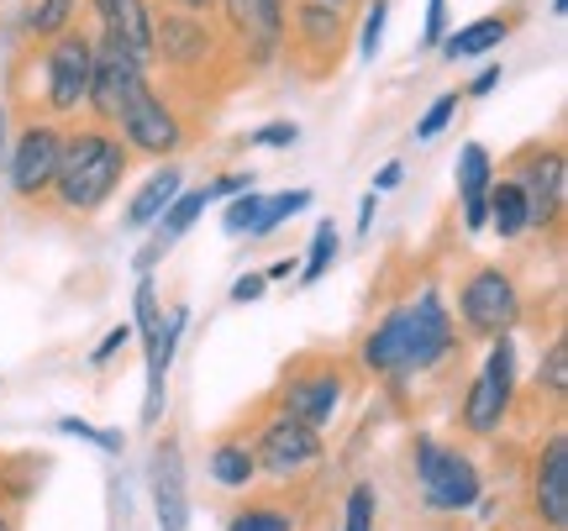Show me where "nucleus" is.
<instances>
[{
	"instance_id": "1",
	"label": "nucleus",
	"mask_w": 568,
	"mask_h": 531,
	"mask_svg": "<svg viewBox=\"0 0 568 531\" xmlns=\"http://www.w3.org/2000/svg\"><path fill=\"white\" fill-rule=\"evenodd\" d=\"M453 348H458V327H453V316L443 306V289L426 285L416 300L395 306L379 327L368 331L364 348H358V364L368 374H426Z\"/></svg>"
},
{
	"instance_id": "2",
	"label": "nucleus",
	"mask_w": 568,
	"mask_h": 531,
	"mask_svg": "<svg viewBox=\"0 0 568 531\" xmlns=\"http://www.w3.org/2000/svg\"><path fill=\"white\" fill-rule=\"evenodd\" d=\"M126 164H132V147L111 132V126L90 122L63 132V153H59V174H53V201L63 216H95L116 184H122Z\"/></svg>"
},
{
	"instance_id": "3",
	"label": "nucleus",
	"mask_w": 568,
	"mask_h": 531,
	"mask_svg": "<svg viewBox=\"0 0 568 531\" xmlns=\"http://www.w3.org/2000/svg\"><path fill=\"white\" fill-rule=\"evenodd\" d=\"M38 69H42V116H74L84 105V90H90V69H95V32H80L69 27L59 38L42 42L38 53Z\"/></svg>"
},
{
	"instance_id": "4",
	"label": "nucleus",
	"mask_w": 568,
	"mask_h": 531,
	"mask_svg": "<svg viewBox=\"0 0 568 531\" xmlns=\"http://www.w3.org/2000/svg\"><path fill=\"white\" fill-rule=\"evenodd\" d=\"M510 400H516V343H510V331H500V337H489V353L458 406V421L468 437H495L506 427Z\"/></svg>"
},
{
	"instance_id": "5",
	"label": "nucleus",
	"mask_w": 568,
	"mask_h": 531,
	"mask_svg": "<svg viewBox=\"0 0 568 531\" xmlns=\"http://www.w3.org/2000/svg\"><path fill=\"white\" fill-rule=\"evenodd\" d=\"M416 484H422V506L437 515H458L479 500V469L458 448L432 437L416 442Z\"/></svg>"
},
{
	"instance_id": "6",
	"label": "nucleus",
	"mask_w": 568,
	"mask_h": 531,
	"mask_svg": "<svg viewBox=\"0 0 568 531\" xmlns=\"http://www.w3.org/2000/svg\"><path fill=\"white\" fill-rule=\"evenodd\" d=\"M295 32H284V48H290V59L301 63L311 80H322L332 74L347 53V21L337 6H326V0H295Z\"/></svg>"
},
{
	"instance_id": "7",
	"label": "nucleus",
	"mask_w": 568,
	"mask_h": 531,
	"mask_svg": "<svg viewBox=\"0 0 568 531\" xmlns=\"http://www.w3.org/2000/svg\"><path fill=\"white\" fill-rule=\"evenodd\" d=\"M458 316L468 337H500L521 321V289L500 264H479L458 289Z\"/></svg>"
},
{
	"instance_id": "8",
	"label": "nucleus",
	"mask_w": 568,
	"mask_h": 531,
	"mask_svg": "<svg viewBox=\"0 0 568 531\" xmlns=\"http://www.w3.org/2000/svg\"><path fill=\"white\" fill-rule=\"evenodd\" d=\"M116 137H122L132 153H148V159H174L184 143H190V126L174 105L163 101L153 84L142 80L132 90V101H126L122 122H116Z\"/></svg>"
},
{
	"instance_id": "9",
	"label": "nucleus",
	"mask_w": 568,
	"mask_h": 531,
	"mask_svg": "<svg viewBox=\"0 0 568 531\" xmlns=\"http://www.w3.org/2000/svg\"><path fill=\"white\" fill-rule=\"evenodd\" d=\"M510 180L521 184V195H527V222L537 226V232H558V226H564V201H568L564 143L516 153V174H510Z\"/></svg>"
},
{
	"instance_id": "10",
	"label": "nucleus",
	"mask_w": 568,
	"mask_h": 531,
	"mask_svg": "<svg viewBox=\"0 0 568 531\" xmlns=\"http://www.w3.org/2000/svg\"><path fill=\"white\" fill-rule=\"evenodd\" d=\"M59 153H63V126L59 122H27L17 132V143L6 153V174H11V190H17L21 201H42V195L53 190Z\"/></svg>"
},
{
	"instance_id": "11",
	"label": "nucleus",
	"mask_w": 568,
	"mask_h": 531,
	"mask_svg": "<svg viewBox=\"0 0 568 531\" xmlns=\"http://www.w3.org/2000/svg\"><path fill=\"white\" fill-rule=\"evenodd\" d=\"M343 364L332 358V364H295L290 374H284L280 385V410L284 416H295V421H305V427H332V416H337V406H343Z\"/></svg>"
},
{
	"instance_id": "12",
	"label": "nucleus",
	"mask_w": 568,
	"mask_h": 531,
	"mask_svg": "<svg viewBox=\"0 0 568 531\" xmlns=\"http://www.w3.org/2000/svg\"><path fill=\"white\" fill-rule=\"evenodd\" d=\"M216 6H222L226 32L237 42V53L253 69H268L284 53V32H290L284 0H216Z\"/></svg>"
},
{
	"instance_id": "13",
	"label": "nucleus",
	"mask_w": 568,
	"mask_h": 531,
	"mask_svg": "<svg viewBox=\"0 0 568 531\" xmlns=\"http://www.w3.org/2000/svg\"><path fill=\"white\" fill-rule=\"evenodd\" d=\"M148 80V63H138L126 48H116V42L95 38V69H90V90H84V105L95 111V122L111 126L116 132V122H122L126 101H132V90Z\"/></svg>"
},
{
	"instance_id": "14",
	"label": "nucleus",
	"mask_w": 568,
	"mask_h": 531,
	"mask_svg": "<svg viewBox=\"0 0 568 531\" xmlns=\"http://www.w3.org/2000/svg\"><path fill=\"white\" fill-rule=\"evenodd\" d=\"M253 448V463H258V473H274V479H295V473L316 469L322 463V431L305 427V421H295V416H274L264 431H258V442H247Z\"/></svg>"
},
{
	"instance_id": "15",
	"label": "nucleus",
	"mask_w": 568,
	"mask_h": 531,
	"mask_svg": "<svg viewBox=\"0 0 568 531\" xmlns=\"http://www.w3.org/2000/svg\"><path fill=\"white\" fill-rule=\"evenodd\" d=\"M211 53H216V32H211L205 11H180V6L153 11V59H163L174 74L205 69Z\"/></svg>"
},
{
	"instance_id": "16",
	"label": "nucleus",
	"mask_w": 568,
	"mask_h": 531,
	"mask_svg": "<svg viewBox=\"0 0 568 531\" xmlns=\"http://www.w3.org/2000/svg\"><path fill=\"white\" fill-rule=\"evenodd\" d=\"M142 353H148V395H142V427H159L163 421V379H169V364L174 353L163 348V306H159V289H153V274L138 279V327Z\"/></svg>"
},
{
	"instance_id": "17",
	"label": "nucleus",
	"mask_w": 568,
	"mask_h": 531,
	"mask_svg": "<svg viewBox=\"0 0 568 531\" xmlns=\"http://www.w3.org/2000/svg\"><path fill=\"white\" fill-rule=\"evenodd\" d=\"M531 511L542 531H568V431L558 427L531 469Z\"/></svg>"
},
{
	"instance_id": "18",
	"label": "nucleus",
	"mask_w": 568,
	"mask_h": 531,
	"mask_svg": "<svg viewBox=\"0 0 568 531\" xmlns=\"http://www.w3.org/2000/svg\"><path fill=\"white\" fill-rule=\"evenodd\" d=\"M90 11L101 21L95 38L126 48L138 63H153V6L148 0H90Z\"/></svg>"
},
{
	"instance_id": "19",
	"label": "nucleus",
	"mask_w": 568,
	"mask_h": 531,
	"mask_svg": "<svg viewBox=\"0 0 568 531\" xmlns=\"http://www.w3.org/2000/svg\"><path fill=\"white\" fill-rule=\"evenodd\" d=\"M153 511H159V531H184L190 527L184 458H180V437H174V431L153 448Z\"/></svg>"
},
{
	"instance_id": "20",
	"label": "nucleus",
	"mask_w": 568,
	"mask_h": 531,
	"mask_svg": "<svg viewBox=\"0 0 568 531\" xmlns=\"http://www.w3.org/2000/svg\"><path fill=\"white\" fill-rule=\"evenodd\" d=\"M495 180V159L485 143H464L458 153V201H464V226L468 232H485V195Z\"/></svg>"
},
{
	"instance_id": "21",
	"label": "nucleus",
	"mask_w": 568,
	"mask_h": 531,
	"mask_svg": "<svg viewBox=\"0 0 568 531\" xmlns=\"http://www.w3.org/2000/svg\"><path fill=\"white\" fill-rule=\"evenodd\" d=\"M510 27H516V11H500V17H479L468 21L464 32H447L437 48H443L447 59H479V53H489V48H500V42L510 38Z\"/></svg>"
},
{
	"instance_id": "22",
	"label": "nucleus",
	"mask_w": 568,
	"mask_h": 531,
	"mask_svg": "<svg viewBox=\"0 0 568 531\" xmlns=\"http://www.w3.org/2000/svg\"><path fill=\"white\" fill-rule=\"evenodd\" d=\"M485 226H495L506 243H516L521 232H531V222H527V195H521V184H516V180H489Z\"/></svg>"
},
{
	"instance_id": "23",
	"label": "nucleus",
	"mask_w": 568,
	"mask_h": 531,
	"mask_svg": "<svg viewBox=\"0 0 568 531\" xmlns=\"http://www.w3.org/2000/svg\"><path fill=\"white\" fill-rule=\"evenodd\" d=\"M180 190H184V174H180V169H174V164L159 169V174H153V180L142 184L138 195H132V205H126L122 226H126V232H142L148 222H159V211H163L169 201H174Z\"/></svg>"
},
{
	"instance_id": "24",
	"label": "nucleus",
	"mask_w": 568,
	"mask_h": 531,
	"mask_svg": "<svg viewBox=\"0 0 568 531\" xmlns=\"http://www.w3.org/2000/svg\"><path fill=\"white\" fill-rule=\"evenodd\" d=\"M211 479H216V484H226V490H247V484L258 479L253 448H247L243 437H226V442H216V452H211Z\"/></svg>"
},
{
	"instance_id": "25",
	"label": "nucleus",
	"mask_w": 568,
	"mask_h": 531,
	"mask_svg": "<svg viewBox=\"0 0 568 531\" xmlns=\"http://www.w3.org/2000/svg\"><path fill=\"white\" fill-rule=\"evenodd\" d=\"M74 17H80V0H32V11H27V21H21V32H27L32 42H48V38H59V32H69Z\"/></svg>"
},
{
	"instance_id": "26",
	"label": "nucleus",
	"mask_w": 568,
	"mask_h": 531,
	"mask_svg": "<svg viewBox=\"0 0 568 531\" xmlns=\"http://www.w3.org/2000/svg\"><path fill=\"white\" fill-rule=\"evenodd\" d=\"M337 253H343V237H337V222L326 216V222H316V232H311V253H305V268H301L305 285L326 279V268L337 264Z\"/></svg>"
},
{
	"instance_id": "27",
	"label": "nucleus",
	"mask_w": 568,
	"mask_h": 531,
	"mask_svg": "<svg viewBox=\"0 0 568 531\" xmlns=\"http://www.w3.org/2000/svg\"><path fill=\"white\" fill-rule=\"evenodd\" d=\"M316 201V195H311V190H284V195H274V201H264V216H258V222H253V232H247V237H268V232H274V226L280 222H290V216H301L305 205Z\"/></svg>"
},
{
	"instance_id": "28",
	"label": "nucleus",
	"mask_w": 568,
	"mask_h": 531,
	"mask_svg": "<svg viewBox=\"0 0 568 531\" xmlns=\"http://www.w3.org/2000/svg\"><path fill=\"white\" fill-rule=\"evenodd\" d=\"M537 389H548L552 400L564 406V389H568V337L564 331L548 343V358H542V368H537Z\"/></svg>"
},
{
	"instance_id": "29",
	"label": "nucleus",
	"mask_w": 568,
	"mask_h": 531,
	"mask_svg": "<svg viewBox=\"0 0 568 531\" xmlns=\"http://www.w3.org/2000/svg\"><path fill=\"white\" fill-rule=\"evenodd\" d=\"M226 531H295V521H290V511H280V506H247V511L232 515Z\"/></svg>"
},
{
	"instance_id": "30",
	"label": "nucleus",
	"mask_w": 568,
	"mask_h": 531,
	"mask_svg": "<svg viewBox=\"0 0 568 531\" xmlns=\"http://www.w3.org/2000/svg\"><path fill=\"white\" fill-rule=\"evenodd\" d=\"M264 216V195H253V190H237V201L226 205V216H222V226H226V237H243V232H253V222Z\"/></svg>"
},
{
	"instance_id": "31",
	"label": "nucleus",
	"mask_w": 568,
	"mask_h": 531,
	"mask_svg": "<svg viewBox=\"0 0 568 531\" xmlns=\"http://www.w3.org/2000/svg\"><path fill=\"white\" fill-rule=\"evenodd\" d=\"M374 515H379L374 484H353V490H347V521H343V531H374Z\"/></svg>"
},
{
	"instance_id": "32",
	"label": "nucleus",
	"mask_w": 568,
	"mask_h": 531,
	"mask_svg": "<svg viewBox=\"0 0 568 531\" xmlns=\"http://www.w3.org/2000/svg\"><path fill=\"white\" fill-rule=\"evenodd\" d=\"M453 111H458V95H453V90H447V95H437V101L426 105V116L416 122V143H432V137L453 122Z\"/></svg>"
},
{
	"instance_id": "33",
	"label": "nucleus",
	"mask_w": 568,
	"mask_h": 531,
	"mask_svg": "<svg viewBox=\"0 0 568 531\" xmlns=\"http://www.w3.org/2000/svg\"><path fill=\"white\" fill-rule=\"evenodd\" d=\"M385 21H389V0H374L364 17V32H358V53H364L368 63H374V53H379V42H385Z\"/></svg>"
},
{
	"instance_id": "34",
	"label": "nucleus",
	"mask_w": 568,
	"mask_h": 531,
	"mask_svg": "<svg viewBox=\"0 0 568 531\" xmlns=\"http://www.w3.org/2000/svg\"><path fill=\"white\" fill-rule=\"evenodd\" d=\"M59 431L63 437H80V442H95L105 452H122V431H101V427H90V421H80V416H63Z\"/></svg>"
},
{
	"instance_id": "35",
	"label": "nucleus",
	"mask_w": 568,
	"mask_h": 531,
	"mask_svg": "<svg viewBox=\"0 0 568 531\" xmlns=\"http://www.w3.org/2000/svg\"><path fill=\"white\" fill-rule=\"evenodd\" d=\"M447 38V0H426V21H422V42L437 48Z\"/></svg>"
},
{
	"instance_id": "36",
	"label": "nucleus",
	"mask_w": 568,
	"mask_h": 531,
	"mask_svg": "<svg viewBox=\"0 0 568 531\" xmlns=\"http://www.w3.org/2000/svg\"><path fill=\"white\" fill-rule=\"evenodd\" d=\"M295 137H301V126H295V122H274V126H258L247 143H253V147H290Z\"/></svg>"
},
{
	"instance_id": "37",
	"label": "nucleus",
	"mask_w": 568,
	"mask_h": 531,
	"mask_svg": "<svg viewBox=\"0 0 568 531\" xmlns=\"http://www.w3.org/2000/svg\"><path fill=\"white\" fill-rule=\"evenodd\" d=\"M126 343H132V327H126V321H122V327H111V331H105V337H101V343H95V353H90V364L101 368L105 358H116V353H122Z\"/></svg>"
},
{
	"instance_id": "38",
	"label": "nucleus",
	"mask_w": 568,
	"mask_h": 531,
	"mask_svg": "<svg viewBox=\"0 0 568 531\" xmlns=\"http://www.w3.org/2000/svg\"><path fill=\"white\" fill-rule=\"evenodd\" d=\"M237 190H253V174H216L205 184V201H222V195H237Z\"/></svg>"
},
{
	"instance_id": "39",
	"label": "nucleus",
	"mask_w": 568,
	"mask_h": 531,
	"mask_svg": "<svg viewBox=\"0 0 568 531\" xmlns=\"http://www.w3.org/2000/svg\"><path fill=\"white\" fill-rule=\"evenodd\" d=\"M264 289H268L264 274H243V279L232 285V300H237V306H247V300H264Z\"/></svg>"
},
{
	"instance_id": "40",
	"label": "nucleus",
	"mask_w": 568,
	"mask_h": 531,
	"mask_svg": "<svg viewBox=\"0 0 568 531\" xmlns=\"http://www.w3.org/2000/svg\"><path fill=\"white\" fill-rule=\"evenodd\" d=\"M500 74H506V69H500V63H485V69H479V74H474V80H468V95H474V101H479V95H489V90H495V84H500Z\"/></svg>"
},
{
	"instance_id": "41",
	"label": "nucleus",
	"mask_w": 568,
	"mask_h": 531,
	"mask_svg": "<svg viewBox=\"0 0 568 531\" xmlns=\"http://www.w3.org/2000/svg\"><path fill=\"white\" fill-rule=\"evenodd\" d=\"M374 211H379V190H368L364 205H358V237H368V226H374Z\"/></svg>"
},
{
	"instance_id": "42",
	"label": "nucleus",
	"mask_w": 568,
	"mask_h": 531,
	"mask_svg": "<svg viewBox=\"0 0 568 531\" xmlns=\"http://www.w3.org/2000/svg\"><path fill=\"white\" fill-rule=\"evenodd\" d=\"M395 184H400V164H385L379 174H374V190H379V195H385V190H395Z\"/></svg>"
},
{
	"instance_id": "43",
	"label": "nucleus",
	"mask_w": 568,
	"mask_h": 531,
	"mask_svg": "<svg viewBox=\"0 0 568 531\" xmlns=\"http://www.w3.org/2000/svg\"><path fill=\"white\" fill-rule=\"evenodd\" d=\"M290 274H295V258H280V264L264 268V279H290Z\"/></svg>"
},
{
	"instance_id": "44",
	"label": "nucleus",
	"mask_w": 568,
	"mask_h": 531,
	"mask_svg": "<svg viewBox=\"0 0 568 531\" xmlns=\"http://www.w3.org/2000/svg\"><path fill=\"white\" fill-rule=\"evenodd\" d=\"M169 6H180V11H211L216 0H169Z\"/></svg>"
},
{
	"instance_id": "45",
	"label": "nucleus",
	"mask_w": 568,
	"mask_h": 531,
	"mask_svg": "<svg viewBox=\"0 0 568 531\" xmlns=\"http://www.w3.org/2000/svg\"><path fill=\"white\" fill-rule=\"evenodd\" d=\"M0 531H17V527H11V515H6V511H0Z\"/></svg>"
},
{
	"instance_id": "46",
	"label": "nucleus",
	"mask_w": 568,
	"mask_h": 531,
	"mask_svg": "<svg viewBox=\"0 0 568 531\" xmlns=\"http://www.w3.org/2000/svg\"><path fill=\"white\" fill-rule=\"evenodd\" d=\"M326 6H337V11H343V6H353V0H326Z\"/></svg>"
}]
</instances>
